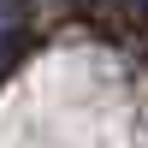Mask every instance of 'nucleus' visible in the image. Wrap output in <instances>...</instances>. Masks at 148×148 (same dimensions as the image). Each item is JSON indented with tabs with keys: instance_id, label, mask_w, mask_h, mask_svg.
I'll list each match as a JSON object with an SVG mask.
<instances>
[{
	"instance_id": "nucleus-1",
	"label": "nucleus",
	"mask_w": 148,
	"mask_h": 148,
	"mask_svg": "<svg viewBox=\"0 0 148 148\" xmlns=\"http://www.w3.org/2000/svg\"><path fill=\"white\" fill-rule=\"evenodd\" d=\"M107 6H119V12H148V0H107Z\"/></svg>"
},
{
	"instance_id": "nucleus-2",
	"label": "nucleus",
	"mask_w": 148,
	"mask_h": 148,
	"mask_svg": "<svg viewBox=\"0 0 148 148\" xmlns=\"http://www.w3.org/2000/svg\"><path fill=\"white\" fill-rule=\"evenodd\" d=\"M0 6H6V0H0Z\"/></svg>"
}]
</instances>
